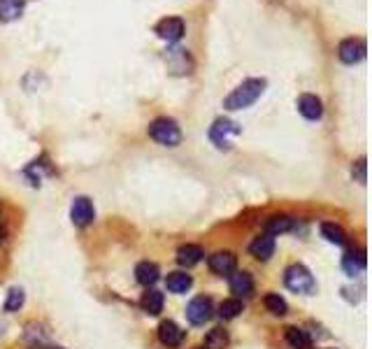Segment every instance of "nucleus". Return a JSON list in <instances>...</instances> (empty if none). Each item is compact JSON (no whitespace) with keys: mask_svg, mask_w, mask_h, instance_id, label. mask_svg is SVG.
Masks as SVG:
<instances>
[{"mask_svg":"<svg viewBox=\"0 0 372 349\" xmlns=\"http://www.w3.org/2000/svg\"><path fill=\"white\" fill-rule=\"evenodd\" d=\"M165 287L167 291H172V294H186V291L193 287V278L186 273H170L165 278Z\"/></svg>","mask_w":372,"mask_h":349,"instance_id":"obj_19","label":"nucleus"},{"mask_svg":"<svg viewBox=\"0 0 372 349\" xmlns=\"http://www.w3.org/2000/svg\"><path fill=\"white\" fill-rule=\"evenodd\" d=\"M163 303H165L163 294H160V291H156V289H149L147 294L142 296L140 308L147 312V315L156 317V315H160V312H163Z\"/></svg>","mask_w":372,"mask_h":349,"instance_id":"obj_17","label":"nucleus"},{"mask_svg":"<svg viewBox=\"0 0 372 349\" xmlns=\"http://www.w3.org/2000/svg\"><path fill=\"white\" fill-rule=\"evenodd\" d=\"M70 219L79 228L89 226V224L96 219V210H93V203L86 198V196H77V198L72 200V205H70Z\"/></svg>","mask_w":372,"mask_h":349,"instance_id":"obj_8","label":"nucleus"},{"mask_svg":"<svg viewBox=\"0 0 372 349\" xmlns=\"http://www.w3.org/2000/svg\"><path fill=\"white\" fill-rule=\"evenodd\" d=\"M47 349H63V347H47Z\"/></svg>","mask_w":372,"mask_h":349,"instance_id":"obj_29","label":"nucleus"},{"mask_svg":"<svg viewBox=\"0 0 372 349\" xmlns=\"http://www.w3.org/2000/svg\"><path fill=\"white\" fill-rule=\"evenodd\" d=\"M209 271H212L214 275H230V273H235V268H237V256L233 252H216L209 256Z\"/></svg>","mask_w":372,"mask_h":349,"instance_id":"obj_11","label":"nucleus"},{"mask_svg":"<svg viewBox=\"0 0 372 349\" xmlns=\"http://www.w3.org/2000/svg\"><path fill=\"white\" fill-rule=\"evenodd\" d=\"M275 249H277V242H275L273 235H268V233H263V235H259V238H254V242L249 245L252 256L259 259V261H270V259H273Z\"/></svg>","mask_w":372,"mask_h":349,"instance_id":"obj_13","label":"nucleus"},{"mask_svg":"<svg viewBox=\"0 0 372 349\" xmlns=\"http://www.w3.org/2000/svg\"><path fill=\"white\" fill-rule=\"evenodd\" d=\"M195 349H205V347H195Z\"/></svg>","mask_w":372,"mask_h":349,"instance_id":"obj_30","label":"nucleus"},{"mask_svg":"<svg viewBox=\"0 0 372 349\" xmlns=\"http://www.w3.org/2000/svg\"><path fill=\"white\" fill-rule=\"evenodd\" d=\"M160 278V271L156 264H151V261H142V264H137L135 268V280L140 282L142 287H151L156 285Z\"/></svg>","mask_w":372,"mask_h":349,"instance_id":"obj_14","label":"nucleus"},{"mask_svg":"<svg viewBox=\"0 0 372 349\" xmlns=\"http://www.w3.org/2000/svg\"><path fill=\"white\" fill-rule=\"evenodd\" d=\"M366 165H368V163H366V158H359V161L354 163V168H352V174L361 182V184H363V182H366Z\"/></svg>","mask_w":372,"mask_h":349,"instance_id":"obj_28","label":"nucleus"},{"mask_svg":"<svg viewBox=\"0 0 372 349\" xmlns=\"http://www.w3.org/2000/svg\"><path fill=\"white\" fill-rule=\"evenodd\" d=\"M240 133H242V128H240L235 121L223 119L221 116V119H216L212 123V128H209V140L214 142L216 149H230Z\"/></svg>","mask_w":372,"mask_h":349,"instance_id":"obj_4","label":"nucleus"},{"mask_svg":"<svg viewBox=\"0 0 372 349\" xmlns=\"http://www.w3.org/2000/svg\"><path fill=\"white\" fill-rule=\"evenodd\" d=\"M298 112H301L308 121H319L324 116V103L315 93H303L298 98Z\"/></svg>","mask_w":372,"mask_h":349,"instance_id":"obj_10","label":"nucleus"},{"mask_svg":"<svg viewBox=\"0 0 372 349\" xmlns=\"http://www.w3.org/2000/svg\"><path fill=\"white\" fill-rule=\"evenodd\" d=\"M202 256H205V252H202L200 245H184L177 249V264L184 266V268H191L195 264H200Z\"/></svg>","mask_w":372,"mask_h":349,"instance_id":"obj_15","label":"nucleus"},{"mask_svg":"<svg viewBox=\"0 0 372 349\" xmlns=\"http://www.w3.org/2000/svg\"><path fill=\"white\" fill-rule=\"evenodd\" d=\"M230 291L235 296H249L254 291V278L247 271L233 273L230 275Z\"/></svg>","mask_w":372,"mask_h":349,"instance_id":"obj_16","label":"nucleus"},{"mask_svg":"<svg viewBox=\"0 0 372 349\" xmlns=\"http://www.w3.org/2000/svg\"><path fill=\"white\" fill-rule=\"evenodd\" d=\"M24 289L14 287L10 289V294H7V301H5V312H17L21 305H24Z\"/></svg>","mask_w":372,"mask_h":349,"instance_id":"obj_27","label":"nucleus"},{"mask_svg":"<svg viewBox=\"0 0 372 349\" xmlns=\"http://www.w3.org/2000/svg\"><path fill=\"white\" fill-rule=\"evenodd\" d=\"M205 347L207 349H226L228 347V331L221 329V326L212 329L205 338Z\"/></svg>","mask_w":372,"mask_h":349,"instance_id":"obj_25","label":"nucleus"},{"mask_svg":"<svg viewBox=\"0 0 372 349\" xmlns=\"http://www.w3.org/2000/svg\"><path fill=\"white\" fill-rule=\"evenodd\" d=\"M268 82L263 77H252V79H244L242 84H237L235 89H233L228 96L223 98V107L230 112H237V110H247V107H252L256 100L263 96Z\"/></svg>","mask_w":372,"mask_h":349,"instance_id":"obj_1","label":"nucleus"},{"mask_svg":"<svg viewBox=\"0 0 372 349\" xmlns=\"http://www.w3.org/2000/svg\"><path fill=\"white\" fill-rule=\"evenodd\" d=\"M342 268H345L347 275H359L366 271V252H349L342 259Z\"/></svg>","mask_w":372,"mask_h":349,"instance_id":"obj_20","label":"nucleus"},{"mask_svg":"<svg viewBox=\"0 0 372 349\" xmlns=\"http://www.w3.org/2000/svg\"><path fill=\"white\" fill-rule=\"evenodd\" d=\"M154 33L158 35L160 40H165L167 45H177V42L184 38V33H186V26H184V19H179V17H165V19H160L156 28H154Z\"/></svg>","mask_w":372,"mask_h":349,"instance_id":"obj_5","label":"nucleus"},{"mask_svg":"<svg viewBox=\"0 0 372 349\" xmlns=\"http://www.w3.org/2000/svg\"><path fill=\"white\" fill-rule=\"evenodd\" d=\"M284 285L294 294H303V296H312L317 291V282L315 275H312L303 264H294L284 271Z\"/></svg>","mask_w":372,"mask_h":349,"instance_id":"obj_3","label":"nucleus"},{"mask_svg":"<svg viewBox=\"0 0 372 349\" xmlns=\"http://www.w3.org/2000/svg\"><path fill=\"white\" fill-rule=\"evenodd\" d=\"M212 312H214V305L207 296L193 298V301L186 305V319H188V324H193V326L207 324L209 319H212Z\"/></svg>","mask_w":372,"mask_h":349,"instance_id":"obj_6","label":"nucleus"},{"mask_svg":"<svg viewBox=\"0 0 372 349\" xmlns=\"http://www.w3.org/2000/svg\"><path fill=\"white\" fill-rule=\"evenodd\" d=\"M263 303H266V308H268L270 315H275V317H284L289 312V305H287V301H284L280 294H268Z\"/></svg>","mask_w":372,"mask_h":349,"instance_id":"obj_26","label":"nucleus"},{"mask_svg":"<svg viewBox=\"0 0 372 349\" xmlns=\"http://www.w3.org/2000/svg\"><path fill=\"white\" fill-rule=\"evenodd\" d=\"M147 133L160 147H177V144H181V128L170 116H158V119H154L149 123Z\"/></svg>","mask_w":372,"mask_h":349,"instance_id":"obj_2","label":"nucleus"},{"mask_svg":"<svg viewBox=\"0 0 372 349\" xmlns=\"http://www.w3.org/2000/svg\"><path fill=\"white\" fill-rule=\"evenodd\" d=\"M366 52H368L366 40H361V38H347V40H342V42H340V47H338L340 61H342V63H347V65L361 63L363 58H366Z\"/></svg>","mask_w":372,"mask_h":349,"instance_id":"obj_7","label":"nucleus"},{"mask_svg":"<svg viewBox=\"0 0 372 349\" xmlns=\"http://www.w3.org/2000/svg\"><path fill=\"white\" fill-rule=\"evenodd\" d=\"M291 228H294V219H291L289 214H275V217H270L266 224V233L273 238L282 235V233H289Z\"/></svg>","mask_w":372,"mask_h":349,"instance_id":"obj_21","label":"nucleus"},{"mask_svg":"<svg viewBox=\"0 0 372 349\" xmlns=\"http://www.w3.org/2000/svg\"><path fill=\"white\" fill-rule=\"evenodd\" d=\"M0 240H3V238H0Z\"/></svg>","mask_w":372,"mask_h":349,"instance_id":"obj_31","label":"nucleus"},{"mask_svg":"<svg viewBox=\"0 0 372 349\" xmlns=\"http://www.w3.org/2000/svg\"><path fill=\"white\" fill-rule=\"evenodd\" d=\"M242 310H244V305L240 298H226V301L219 305V317L221 319H235L242 315Z\"/></svg>","mask_w":372,"mask_h":349,"instance_id":"obj_24","label":"nucleus"},{"mask_svg":"<svg viewBox=\"0 0 372 349\" xmlns=\"http://www.w3.org/2000/svg\"><path fill=\"white\" fill-rule=\"evenodd\" d=\"M158 340H160V345L167 347V349L179 347L181 343H184V331H181L174 322L167 319V322L158 324Z\"/></svg>","mask_w":372,"mask_h":349,"instance_id":"obj_12","label":"nucleus"},{"mask_svg":"<svg viewBox=\"0 0 372 349\" xmlns=\"http://www.w3.org/2000/svg\"><path fill=\"white\" fill-rule=\"evenodd\" d=\"M165 61H167V68H170L174 75H188V72L193 70V58L188 54V49H181V47L167 49Z\"/></svg>","mask_w":372,"mask_h":349,"instance_id":"obj_9","label":"nucleus"},{"mask_svg":"<svg viewBox=\"0 0 372 349\" xmlns=\"http://www.w3.org/2000/svg\"><path fill=\"white\" fill-rule=\"evenodd\" d=\"M26 10V0H0V21L7 24V21L19 19Z\"/></svg>","mask_w":372,"mask_h":349,"instance_id":"obj_18","label":"nucleus"},{"mask_svg":"<svg viewBox=\"0 0 372 349\" xmlns=\"http://www.w3.org/2000/svg\"><path fill=\"white\" fill-rule=\"evenodd\" d=\"M321 235H324L328 242H333V245H338V247H345L347 245V233L342 231L338 224H331V221L321 224Z\"/></svg>","mask_w":372,"mask_h":349,"instance_id":"obj_22","label":"nucleus"},{"mask_svg":"<svg viewBox=\"0 0 372 349\" xmlns=\"http://www.w3.org/2000/svg\"><path fill=\"white\" fill-rule=\"evenodd\" d=\"M287 343L294 349H308L312 345V340L303 329H298V326H289L287 329Z\"/></svg>","mask_w":372,"mask_h":349,"instance_id":"obj_23","label":"nucleus"}]
</instances>
